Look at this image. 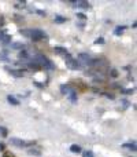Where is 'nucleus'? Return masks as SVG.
<instances>
[{"instance_id": "nucleus-1", "label": "nucleus", "mask_w": 137, "mask_h": 157, "mask_svg": "<svg viewBox=\"0 0 137 157\" xmlns=\"http://www.w3.org/2000/svg\"><path fill=\"white\" fill-rule=\"evenodd\" d=\"M21 35L30 37L33 41H40V40H48L45 32H43L41 29H29V31H19Z\"/></svg>"}, {"instance_id": "nucleus-2", "label": "nucleus", "mask_w": 137, "mask_h": 157, "mask_svg": "<svg viewBox=\"0 0 137 157\" xmlns=\"http://www.w3.org/2000/svg\"><path fill=\"white\" fill-rule=\"evenodd\" d=\"M33 62H36L41 68V66H44L45 69H55V65H53L48 58H47L45 55H43V54H38L36 55L34 58H33Z\"/></svg>"}, {"instance_id": "nucleus-3", "label": "nucleus", "mask_w": 137, "mask_h": 157, "mask_svg": "<svg viewBox=\"0 0 137 157\" xmlns=\"http://www.w3.org/2000/svg\"><path fill=\"white\" fill-rule=\"evenodd\" d=\"M10 142H11L13 145H15V146H19V148H23V146H30V145L34 143V142H26V141H22V139H16V138H13Z\"/></svg>"}, {"instance_id": "nucleus-4", "label": "nucleus", "mask_w": 137, "mask_h": 157, "mask_svg": "<svg viewBox=\"0 0 137 157\" xmlns=\"http://www.w3.org/2000/svg\"><path fill=\"white\" fill-rule=\"evenodd\" d=\"M66 66H67L68 69H73V71H77V69H80V68H81L80 62H77L76 59H73V58H70V59L66 61Z\"/></svg>"}, {"instance_id": "nucleus-5", "label": "nucleus", "mask_w": 137, "mask_h": 157, "mask_svg": "<svg viewBox=\"0 0 137 157\" xmlns=\"http://www.w3.org/2000/svg\"><path fill=\"white\" fill-rule=\"evenodd\" d=\"M6 71H8L13 76H15V77H22L23 76V71H14V69H10V68H6Z\"/></svg>"}, {"instance_id": "nucleus-6", "label": "nucleus", "mask_w": 137, "mask_h": 157, "mask_svg": "<svg viewBox=\"0 0 137 157\" xmlns=\"http://www.w3.org/2000/svg\"><path fill=\"white\" fill-rule=\"evenodd\" d=\"M122 146H123L125 149H130L132 152H136V149H137V148H136V142H132V143H123Z\"/></svg>"}, {"instance_id": "nucleus-7", "label": "nucleus", "mask_w": 137, "mask_h": 157, "mask_svg": "<svg viewBox=\"0 0 137 157\" xmlns=\"http://www.w3.org/2000/svg\"><path fill=\"white\" fill-rule=\"evenodd\" d=\"M71 91H73V90H71V88H70V87H68L67 84H63V86L61 87V92H62V94H65V95L70 94Z\"/></svg>"}, {"instance_id": "nucleus-8", "label": "nucleus", "mask_w": 137, "mask_h": 157, "mask_svg": "<svg viewBox=\"0 0 137 157\" xmlns=\"http://www.w3.org/2000/svg\"><path fill=\"white\" fill-rule=\"evenodd\" d=\"M74 4L78 6V7H81V8H89L91 7V4H89L88 1H76Z\"/></svg>"}, {"instance_id": "nucleus-9", "label": "nucleus", "mask_w": 137, "mask_h": 157, "mask_svg": "<svg viewBox=\"0 0 137 157\" xmlns=\"http://www.w3.org/2000/svg\"><path fill=\"white\" fill-rule=\"evenodd\" d=\"M7 101H8V102H10V103H11V105H15V106H18V105H19V101H18L16 98H14L13 95H8Z\"/></svg>"}, {"instance_id": "nucleus-10", "label": "nucleus", "mask_w": 137, "mask_h": 157, "mask_svg": "<svg viewBox=\"0 0 137 157\" xmlns=\"http://www.w3.org/2000/svg\"><path fill=\"white\" fill-rule=\"evenodd\" d=\"M70 152H73V153H81V146H78V145H71V146H70Z\"/></svg>"}, {"instance_id": "nucleus-11", "label": "nucleus", "mask_w": 137, "mask_h": 157, "mask_svg": "<svg viewBox=\"0 0 137 157\" xmlns=\"http://www.w3.org/2000/svg\"><path fill=\"white\" fill-rule=\"evenodd\" d=\"M66 21H67V18H65V17H62V15L55 17V22H56V24H63V22H66Z\"/></svg>"}, {"instance_id": "nucleus-12", "label": "nucleus", "mask_w": 137, "mask_h": 157, "mask_svg": "<svg viewBox=\"0 0 137 157\" xmlns=\"http://www.w3.org/2000/svg\"><path fill=\"white\" fill-rule=\"evenodd\" d=\"M123 29H126V28H125V26H117V29H115V35H117V36H119V35H122V32H123Z\"/></svg>"}, {"instance_id": "nucleus-13", "label": "nucleus", "mask_w": 137, "mask_h": 157, "mask_svg": "<svg viewBox=\"0 0 137 157\" xmlns=\"http://www.w3.org/2000/svg\"><path fill=\"white\" fill-rule=\"evenodd\" d=\"M29 154H32V156H41V152H38L36 149H30L29 150Z\"/></svg>"}, {"instance_id": "nucleus-14", "label": "nucleus", "mask_w": 137, "mask_h": 157, "mask_svg": "<svg viewBox=\"0 0 137 157\" xmlns=\"http://www.w3.org/2000/svg\"><path fill=\"white\" fill-rule=\"evenodd\" d=\"M82 157H95V156H93V152L92 150H85L84 153H82Z\"/></svg>"}, {"instance_id": "nucleus-15", "label": "nucleus", "mask_w": 137, "mask_h": 157, "mask_svg": "<svg viewBox=\"0 0 137 157\" xmlns=\"http://www.w3.org/2000/svg\"><path fill=\"white\" fill-rule=\"evenodd\" d=\"M70 99H71V102H77V94L74 91L70 92Z\"/></svg>"}, {"instance_id": "nucleus-16", "label": "nucleus", "mask_w": 137, "mask_h": 157, "mask_svg": "<svg viewBox=\"0 0 137 157\" xmlns=\"http://www.w3.org/2000/svg\"><path fill=\"white\" fill-rule=\"evenodd\" d=\"M0 135L1 136H7V130L4 127H0Z\"/></svg>"}, {"instance_id": "nucleus-17", "label": "nucleus", "mask_w": 137, "mask_h": 157, "mask_svg": "<svg viewBox=\"0 0 137 157\" xmlns=\"http://www.w3.org/2000/svg\"><path fill=\"white\" fill-rule=\"evenodd\" d=\"M11 47H13V48H23L25 46L21 44V43H14V44H11Z\"/></svg>"}, {"instance_id": "nucleus-18", "label": "nucleus", "mask_w": 137, "mask_h": 157, "mask_svg": "<svg viewBox=\"0 0 137 157\" xmlns=\"http://www.w3.org/2000/svg\"><path fill=\"white\" fill-rule=\"evenodd\" d=\"M53 50H55V51H58V53H66V51H67L66 48H63V47H55Z\"/></svg>"}, {"instance_id": "nucleus-19", "label": "nucleus", "mask_w": 137, "mask_h": 157, "mask_svg": "<svg viewBox=\"0 0 137 157\" xmlns=\"http://www.w3.org/2000/svg\"><path fill=\"white\" fill-rule=\"evenodd\" d=\"M103 43H104V39H103V37H99V39L95 40V44H103Z\"/></svg>"}, {"instance_id": "nucleus-20", "label": "nucleus", "mask_w": 137, "mask_h": 157, "mask_svg": "<svg viewBox=\"0 0 137 157\" xmlns=\"http://www.w3.org/2000/svg\"><path fill=\"white\" fill-rule=\"evenodd\" d=\"M19 58H28V53L21 50V53H19Z\"/></svg>"}, {"instance_id": "nucleus-21", "label": "nucleus", "mask_w": 137, "mask_h": 157, "mask_svg": "<svg viewBox=\"0 0 137 157\" xmlns=\"http://www.w3.org/2000/svg\"><path fill=\"white\" fill-rule=\"evenodd\" d=\"M0 39L3 40V43H8L11 40V36H4V37H0Z\"/></svg>"}, {"instance_id": "nucleus-22", "label": "nucleus", "mask_w": 137, "mask_h": 157, "mask_svg": "<svg viewBox=\"0 0 137 157\" xmlns=\"http://www.w3.org/2000/svg\"><path fill=\"white\" fill-rule=\"evenodd\" d=\"M77 18H80V19H86V17H85L84 14H81V13H78V14H77Z\"/></svg>"}, {"instance_id": "nucleus-23", "label": "nucleus", "mask_w": 137, "mask_h": 157, "mask_svg": "<svg viewBox=\"0 0 137 157\" xmlns=\"http://www.w3.org/2000/svg\"><path fill=\"white\" fill-rule=\"evenodd\" d=\"M111 76H113V77H117V76H118V72H117V69H113V71H111Z\"/></svg>"}, {"instance_id": "nucleus-24", "label": "nucleus", "mask_w": 137, "mask_h": 157, "mask_svg": "<svg viewBox=\"0 0 137 157\" xmlns=\"http://www.w3.org/2000/svg\"><path fill=\"white\" fill-rule=\"evenodd\" d=\"M4 150V143H0V152H3Z\"/></svg>"}, {"instance_id": "nucleus-25", "label": "nucleus", "mask_w": 137, "mask_h": 157, "mask_svg": "<svg viewBox=\"0 0 137 157\" xmlns=\"http://www.w3.org/2000/svg\"><path fill=\"white\" fill-rule=\"evenodd\" d=\"M3 157H14V156H13L11 153H6V154H4V156H3Z\"/></svg>"}]
</instances>
